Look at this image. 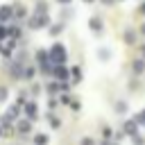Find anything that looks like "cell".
Returning <instances> with one entry per match:
<instances>
[{"label":"cell","mask_w":145,"mask_h":145,"mask_svg":"<svg viewBox=\"0 0 145 145\" xmlns=\"http://www.w3.org/2000/svg\"><path fill=\"white\" fill-rule=\"evenodd\" d=\"M9 16H11V11H9V7H2V9H0V18L5 20V18H9Z\"/></svg>","instance_id":"7"},{"label":"cell","mask_w":145,"mask_h":145,"mask_svg":"<svg viewBox=\"0 0 145 145\" xmlns=\"http://www.w3.org/2000/svg\"><path fill=\"white\" fill-rule=\"evenodd\" d=\"M134 70L140 72V70H143V61H136V63H134Z\"/></svg>","instance_id":"9"},{"label":"cell","mask_w":145,"mask_h":145,"mask_svg":"<svg viewBox=\"0 0 145 145\" xmlns=\"http://www.w3.org/2000/svg\"><path fill=\"white\" fill-rule=\"evenodd\" d=\"M25 113H27V118H36V104L29 102V104L25 106Z\"/></svg>","instance_id":"3"},{"label":"cell","mask_w":145,"mask_h":145,"mask_svg":"<svg viewBox=\"0 0 145 145\" xmlns=\"http://www.w3.org/2000/svg\"><path fill=\"white\" fill-rule=\"evenodd\" d=\"M54 77H59V79H66V77H68V72H66V68L57 63V68H54Z\"/></svg>","instance_id":"2"},{"label":"cell","mask_w":145,"mask_h":145,"mask_svg":"<svg viewBox=\"0 0 145 145\" xmlns=\"http://www.w3.org/2000/svg\"><path fill=\"white\" fill-rule=\"evenodd\" d=\"M72 77H75V82L79 79V68H72Z\"/></svg>","instance_id":"10"},{"label":"cell","mask_w":145,"mask_h":145,"mask_svg":"<svg viewBox=\"0 0 145 145\" xmlns=\"http://www.w3.org/2000/svg\"><path fill=\"white\" fill-rule=\"evenodd\" d=\"M82 145H95V143H93L91 138H82Z\"/></svg>","instance_id":"13"},{"label":"cell","mask_w":145,"mask_h":145,"mask_svg":"<svg viewBox=\"0 0 145 145\" xmlns=\"http://www.w3.org/2000/svg\"><path fill=\"white\" fill-rule=\"evenodd\" d=\"M91 27H93V29H100V27H102V20H97V18H91Z\"/></svg>","instance_id":"8"},{"label":"cell","mask_w":145,"mask_h":145,"mask_svg":"<svg viewBox=\"0 0 145 145\" xmlns=\"http://www.w3.org/2000/svg\"><path fill=\"white\" fill-rule=\"evenodd\" d=\"M34 140H36V145H45V143H48V136H45V134H36Z\"/></svg>","instance_id":"6"},{"label":"cell","mask_w":145,"mask_h":145,"mask_svg":"<svg viewBox=\"0 0 145 145\" xmlns=\"http://www.w3.org/2000/svg\"><path fill=\"white\" fill-rule=\"evenodd\" d=\"M136 122H145V111H143V113H140V116L136 118Z\"/></svg>","instance_id":"14"},{"label":"cell","mask_w":145,"mask_h":145,"mask_svg":"<svg viewBox=\"0 0 145 145\" xmlns=\"http://www.w3.org/2000/svg\"><path fill=\"white\" fill-rule=\"evenodd\" d=\"M140 11H143V14H145V5H143V7H140Z\"/></svg>","instance_id":"16"},{"label":"cell","mask_w":145,"mask_h":145,"mask_svg":"<svg viewBox=\"0 0 145 145\" xmlns=\"http://www.w3.org/2000/svg\"><path fill=\"white\" fill-rule=\"evenodd\" d=\"M16 127H18V131H20V134H27V131H29V122H27V120H20Z\"/></svg>","instance_id":"4"},{"label":"cell","mask_w":145,"mask_h":145,"mask_svg":"<svg viewBox=\"0 0 145 145\" xmlns=\"http://www.w3.org/2000/svg\"><path fill=\"white\" fill-rule=\"evenodd\" d=\"M50 122H52V127H59V120H57L54 116H50Z\"/></svg>","instance_id":"11"},{"label":"cell","mask_w":145,"mask_h":145,"mask_svg":"<svg viewBox=\"0 0 145 145\" xmlns=\"http://www.w3.org/2000/svg\"><path fill=\"white\" fill-rule=\"evenodd\" d=\"M5 34H7V29H5V27H0V36H5Z\"/></svg>","instance_id":"15"},{"label":"cell","mask_w":145,"mask_h":145,"mask_svg":"<svg viewBox=\"0 0 145 145\" xmlns=\"http://www.w3.org/2000/svg\"><path fill=\"white\" fill-rule=\"evenodd\" d=\"M59 2H68V0H59Z\"/></svg>","instance_id":"17"},{"label":"cell","mask_w":145,"mask_h":145,"mask_svg":"<svg viewBox=\"0 0 145 145\" xmlns=\"http://www.w3.org/2000/svg\"><path fill=\"white\" fill-rule=\"evenodd\" d=\"M5 97H7V88H0V102H2Z\"/></svg>","instance_id":"12"},{"label":"cell","mask_w":145,"mask_h":145,"mask_svg":"<svg viewBox=\"0 0 145 145\" xmlns=\"http://www.w3.org/2000/svg\"><path fill=\"white\" fill-rule=\"evenodd\" d=\"M50 57H52V61H54V63H63V61H66V50H63V45H59V43H57V45L52 48Z\"/></svg>","instance_id":"1"},{"label":"cell","mask_w":145,"mask_h":145,"mask_svg":"<svg viewBox=\"0 0 145 145\" xmlns=\"http://www.w3.org/2000/svg\"><path fill=\"white\" fill-rule=\"evenodd\" d=\"M136 125H138L136 120H131V122H127V125H125V131H127V134H134V131H136Z\"/></svg>","instance_id":"5"}]
</instances>
